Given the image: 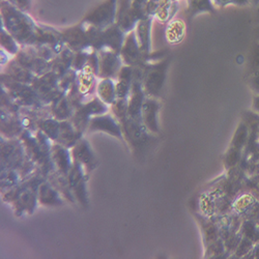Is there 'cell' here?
Masks as SVG:
<instances>
[{
  "instance_id": "52a82bcc",
  "label": "cell",
  "mask_w": 259,
  "mask_h": 259,
  "mask_svg": "<svg viewBox=\"0 0 259 259\" xmlns=\"http://www.w3.org/2000/svg\"><path fill=\"white\" fill-rule=\"evenodd\" d=\"M249 2L253 7H256L259 4V0H249Z\"/></svg>"
},
{
  "instance_id": "277c9868",
  "label": "cell",
  "mask_w": 259,
  "mask_h": 259,
  "mask_svg": "<svg viewBox=\"0 0 259 259\" xmlns=\"http://www.w3.org/2000/svg\"><path fill=\"white\" fill-rule=\"evenodd\" d=\"M213 3H215V5L217 6L224 7V6L232 4V0H213Z\"/></svg>"
},
{
  "instance_id": "5b68a950",
  "label": "cell",
  "mask_w": 259,
  "mask_h": 259,
  "mask_svg": "<svg viewBox=\"0 0 259 259\" xmlns=\"http://www.w3.org/2000/svg\"><path fill=\"white\" fill-rule=\"evenodd\" d=\"M232 4L236 5V6H246L248 4H250L249 0H232Z\"/></svg>"
},
{
  "instance_id": "6da1fadb",
  "label": "cell",
  "mask_w": 259,
  "mask_h": 259,
  "mask_svg": "<svg viewBox=\"0 0 259 259\" xmlns=\"http://www.w3.org/2000/svg\"><path fill=\"white\" fill-rule=\"evenodd\" d=\"M163 79H164V73L161 71V69H158L153 74H150L148 83L152 85V89L153 90L156 89L158 91L161 88Z\"/></svg>"
},
{
  "instance_id": "9c48e42d",
  "label": "cell",
  "mask_w": 259,
  "mask_h": 259,
  "mask_svg": "<svg viewBox=\"0 0 259 259\" xmlns=\"http://www.w3.org/2000/svg\"><path fill=\"white\" fill-rule=\"evenodd\" d=\"M256 36H257V39H258V41H259V24H258V26H257V28H256Z\"/></svg>"
},
{
  "instance_id": "8992f818",
  "label": "cell",
  "mask_w": 259,
  "mask_h": 259,
  "mask_svg": "<svg viewBox=\"0 0 259 259\" xmlns=\"http://www.w3.org/2000/svg\"><path fill=\"white\" fill-rule=\"evenodd\" d=\"M253 107H254V109L259 113V95H258V96H256V97L254 98V101H253Z\"/></svg>"
},
{
  "instance_id": "7a4b0ae2",
  "label": "cell",
  "mask_w": 259,
  "mask_h": 259,
  "mask_svg": "<svg viewBox=\"0 0 259 259\" xmlns=\"http://www.w3.org/2000/svg\"><path fill=\"white\" fill-rule=\"evenodd\" d=\"M250 83L251 89L259 95V70L250 73Z\"/></svg>"
},
{
  "instance_id": "3957f363",
  "label": "cell",
  "mask_w": 259,
  "mask_h": 259,
  "mask_svg": "<svg viewBox=\"0 0 259 259\" xmlns=\"http://www.w3.org/2000/svg\"><path fill=\"white\" fill-rule=\"evenodd\" d=\"M193 9H210L209 0H192Z\"/></svg>"
},
{
  "instance_id": "ba28073f",
  "label": "cell",
  "mask_w": 259,
  "mask_h": 259,
  "mask_svg": "<svg viewBox=\"0 0 259 259\" xmlns=\"http://www.w3.org/2000/svg\"><path fill=\"white\" fill-rule=\"evenodd\" d=\"M255 9H256V17H257V21L259 22V4L255 7Z\"/></svg>"
}]
</instances>
